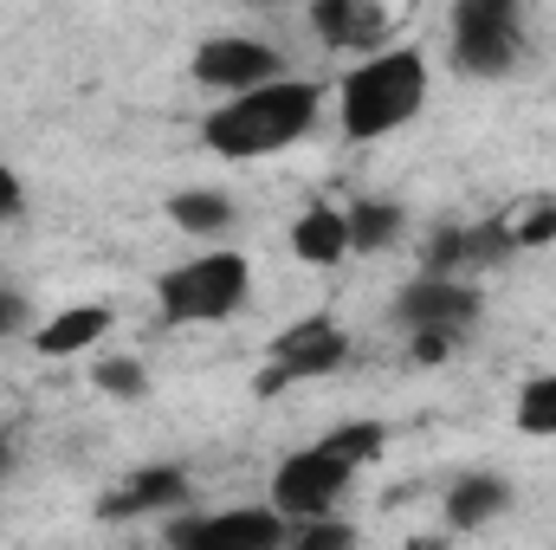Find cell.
Returning a JSON list of instances; mask_svg holds the SVG:
<instances>
[{
  "mask_svg": "<svg viewBox=\"0 0 556 550\" xmlns=\"http://www.w3.org/2000/svg\"><path fill=\"white\" fill-rule=\"evenodd\" d=\"M453 59L472 72V78H492L518 59V33H459L453 39Z\"/></svg>",
  "mask_w": 556,
  "mask_h": 550,
  "instance_id": "14",
  "label": "cell"
},
{
  "mask_svg": "<svg viewBox=\"0 0 556 550\" xmlns=\"http://www.w3.org/2000/svg\"><path fill=\"white\" fill-rule=\"evenodd\" d=\"M317 117V91L311 85H285L266 78L253 91H233L214 117H207V149L220 155H273L285 142H298Z\"/></svg>",
  "mask_w": 556,
  "mask_h": 550,
  "instance_id": "1",
  "label": "cell"
},
{
  "mask_svg": "<svg viewBox=\"0 0 556 550\" xmlns=\"http://www.w3.org/2000/svg\"><path fill=\"white\" fill-rule=\"evenodd\" d=\"M420 98H427L420 52H376L369 65H356L343 78V130L356 142L389 137V130H402L420 111Z\"/></svg>",
  "mask_w": 556,
  "mask_h": 550,
  "instance_id": "2",
  "label": "cell"
},
{
  "mask_svg": "<svg viewBox=\"0 0 556 550\" xmlns=\"http://www.w3.org/2000/svg\"><path fill=\"white\" fill-rule=\"evenodd\" d=\"M155 291H162V317H175V324H214V317H227V311L247 304V260L240 253H201V260L175 266Z\"/></svg>",
  "mask_w": 556,
  "mask_h": 550,
  "instance_id": "3",
  "label": "cell"
},
{
  "mask_svg": "<svg viewBox=\"0 0 556 550\" xmlns=\"http://www.w3.org/2000/svg\"><path fill=\"white\" fill-rule=\"evenodd\" d=\"M505 479H492V473H472V479H459L453 486V499H446V518L459 525V532H472V525H485V518H498L505 512Z\"/></svg>",
  "mask_w": 556,
  "mask_h": 550,
  "instance_id": "13",
  "label": "cell"
},
{
  "mask_svg": "<svg viewBox=\"0 0 556 550\" xmlns=\"http://www.w3.org/2000/svg\"><path fill=\"white\" fill-rule=\"evenodd\" d=\"M104 330H111V311H104V304H78V311H59V317L33 337V350H39V357H78V350L98 343Z\"/></svg>",
  "mask_w": 556,
  "mask_h": 550,
  "instance_id": "12",
  "label": "cell"
},
{
  "mask_svg": "<svg viewBox=\"0 0 556 550\" xmlns=\"http://www.w3.org/2000/svg\"><path fill=\"white\" fill-rule=\"evenodd\" d=\"M472 317H479V291H466L453 278H420L402 291V324H415V330H459Z\"/></svg>",
  "mask_w": 556,
  "mask_h": 550,
  "instance_id": "8",
  "label": "cell"
},
{
  "mask_svg": "<svg viewBox=\"0 0 556 550\" xmlns=\"http://www.w3.org/2000/svg\"><path fill=\"white\" fill-rule=\"evenodd\" d=\"M343 479H350V460H337L330 447H304V453H291V460L278 466L273 499L285 505V512L317 518V512H330V499L343 492Z\"/></svg>",
  "mask_w": 556,
  "mask_h": 550,
  "instance_id": "5",
  "label": "cell"
},
{
  "mask_svg": "<svg viewBox=\"0 0 556 550\" xmlns=\"http://www.w3.org/2000/svg\"><path fill=\"white\" fill-rule=\"evenodd\" d=\"M343 221H350V253H382L402 234V208H389V201H356Z\"/></svg>",
  "mask_w": 556,
  "mask_h": 550,
  "instance_id": "15",
  "label": "cell"
},
{
  "mask_svg": "<svg viewBox=\"0 0 556 550\" xmlns=\"http://www.w3.org/2000/svg\"><path fill=\"white\" fill-rule=\"evenodd\" d=\"M227 221H233L227 195H175V227H188V234H220Z\"/></svg>",
  "mask_w": 556,
  "mask_h": 550,
  "instance_id": "17",
  "label": "cell"
},
{
  "mask_svg": "<svg viewBox=\"0 0 556 550\" xmlns=\"http://www.w3.org/2000/svg\"><path fill=\"white\" fill-rule=\"evenodd\" d=\"M7 214H20V182H13V168H0V221Z\"/></svg>",
  "mask_w": 556,
  "mask_h": 550,
  "instance_id": "26",
  "label": "cell"
},
{
  "mask_svg": "<svg viewBox=\"0 0 556 550\" xmlns=\"http://www.w3.org/2000/svg\"><path fill=\"white\" fill-rule=\"evenodd\" d=\"M343 357H350V337L330 317H304V324H291L273 343V370L260 376V396H278L291 376H330Z\"/></svg>",
  "mask_w": 556,
  "mask_h": 550,
  "instance_id": "4",
  "label": "cell"
},
{
  "mask_svg": "<svg viewBox=\"0 0 556 550\" xmlns=\"http://www.w3.org/2000/svg\"><path fill=\"white\" fill-rule=\"evenodd\" d=\"M98 389L137 402L142 389H149V376H142V363H130V357H111V363H98Z\"/></svg>",
  "mask_w": 556,
  "mask_h": 550,
  "instance_id": "21",
  "label": "cell"
},
{
  "mask_svg": "<svg viewBox=\"0 0 556 550\" xmlns=\"http://www.w3.org/2000/svg\"><path fill=\"white\" fill-rule=\"evenodd\" d=\"M181 492H188L181 466H149V473L124 479V486L104 499V518H137V512H155V505H168V499H181Z\"/></svg>",
  "mask_w": 556,
  "mask_h": 550,
  "instance_id": "10",
  "label": "cell"
},
{
  "mask_svg": "<svg viewBox=\"0 0 556 550\" xmlns=\"http://www.w3.org/2000/svg\"><path fill=\"white\" fill-rule=\"evenodd\" d=\"M518 427L525 434H556V376H538L518 396Z\"/></svg>",
  "mask_w": 556,
  "mask_h": 550,
  "instance_id": "19",
  "label": "cell"
},
{
  "mask_svg": "<svg viewBox=\"0 0 556 550\" xmlns=\"http://www.w3.org/2000/svg\"><path fill=\"white\" fill-rule=\"evenodd\" d=\"M175 545L273 550V545H285V525H278V512H227V518H194V525H175Z\"/></svg>",
  "mask_w": 556,
  "mask_h": 550,
  "instance_id": "7",
  "label": "cell"
},
{
  "mask_svg": "<svg viewBox=\"0 0 556 550\" xmlns=\"http://www.w3.org/2000/svg\"><path fill=\"white\" fill-rule=\"evenodd\" d=\"M459 260H466V234H440V240L427 247V266H433V273H440V266H459Z\"/></svg>",
  "mask_w": 556,
  "mask_h": 550,
  "instance_id": "24",
  "label": "cell"
},
{
  "mask_svg": "<svg viewBox=\"0 0 556 550\" xmlns=\"http://www.w3.org/2000/svg\"><path fill=\"white\" fill-rule=\"evenodd\" d=\"M291 253H298L304 266H337V260L350 253V221L330 214V208H311V214L291 227Z\"/></svg>",
  "mask_w": 556,
  "mask_h": 550,
  "instance_id": "11",
  "label": "cell"
},
{
  "mask_svg": "<svg viewBox=\"0 0 556 550\" xmlns=\"http://www.w3.org/2000/svg\"><path fill=\"white\" fill-rule=\"evenodd\" d=\"M453 357V330H415V363H446Z\"/></svg>",
  "mask_w": 556,
  "mask_h": 550,
  "instance_id": "22",
  "label": "cell"
},
{
  "mask_svg": "<svg viewBox=\"0 0 556 550\" xmlns=\"http://www.w3.org/2000/svg\"><path fill=\"white\" fill-rule=\"evenodd\" d=\"M311 26H317L324 46H382L389 13L376 0H317L311 7Z\"/></svg>",
  "mask_w": 556,
  "mask_h": 550,
  "instance_id": "9",
  "label": "cell"
},
{
  "mask_svg": "<svg viewBox=\"0 0 556 550\" xmlns=\"http://www.w3.org/2000/svg\"><path fill=\"white\" fill-rule=\"evenodd\" d=\"M453 33H518V0H459Z\"/></svg>",
  "mask_w": 556,
  "mask_h": 550,
  "instance_id": "16",
  "label": "cell"
},
{
  "mask_svg": "<svg viewBox=\"0 0 556 550\" xmlns=\"http://www.w3.org/2000/svg\"><path fill=\"white\" fill-rule=\"evenodd\" d=\"M194 78L214 85V91H253V85L278 78V52L273 46H260V39H233V33H220V39H207V46L194 52Z\"/></svg>",
  "mask_w": 556,
  "mask_h": 550,
  "instance_id": "6",
  "label": "cell"
},
{
  "mask_svg": "<svg viewBox=\"0 0 556 550\" xmlns=\"http://www.w3.org/2000/svg\"><path fill=\"white\" fill-rule=\"evenodd\" d=\"M0 466H7V440H0Z\"/></svg>",
  "mask_w": 556,
  "mask_h": 550,
  "instance_id": "27",
  "label": "cell"
},
{
  "mask_svg": "<svg viewBox=\"0 0 556 550\" xmlns=\"http://www.w3.org/2000/svg\"><path fill=\"white\" fill-rule=\"evenodd\" d=\"M505 240L511 247H551L556 240V201H525L518 221L505 227Z\"/></svg>",
  "mask_w": 556,
  "mask_h": 550,
  "instance_id": "18",
  "label": "cell"
},
{
  "mask_svg": "<svg viewBox=\"0 0 556 550\" xmlns=\"http://www.w3.org/2000/svg\"><path fill=\"white\" fill-rule=\"evenodd\" d=\"M324 447L337 453V460H350V466H363L376 447H382V427L376 421H350V427H337V434H324Z\"/></svg>",
  "mask_w": 556,
  "mask_h": 550,
  "instance_id": "20",
  "label": "cell"
},
{
  "mask_svg": "<svg viewBox=\"0 0 556 550\" xmlns=\"http://www.w3.org/2000/svg\"><path fill=\"white\" fill-rule=\"evenodd\" d=\"M20 317H26L20 291H0V337H7V330H20Z\"/></svg>",
  "mask_w": 556,
  "mask_h": 550,
  "instance_id": "25",
  "label": "cell"
},
{
  "mask_svg": "<svg viewBox=\"0 0 556 550\" xmlns=\"http://www.w3.org/2000/svg\"><path fill=\"white\" fill-rule=\"evenodd\" d=\"M298 545H311V550H324V545H350V525H330V518L317 512V525H304V532H298Z\"/></svg>",
  "mask_w": 556,
  "mask_h": 550,
  "instance_id": "23",
  "label": "cell"
}]
</instances>
